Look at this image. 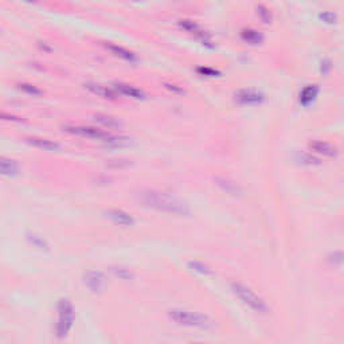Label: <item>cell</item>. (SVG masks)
I'll use <instances>...</instances> for the list:
<instances>
[{"instance_id":"24","label":"cell","mask_w":344,"mask_h":344,"mask_svg":"<svg viewBox=\"0 0 344 344\" xmlns=\"http://www.w3.org/2000/svg\"><path fill=\"white\" fill-rule=\"evenodd\" d=\"M258 15L261 17V19L265 23L270 22V14H269V11H268L265 7H262V6L258 7Z\"/></svg>"},{"instance_id":"8","label":"cell","mask_w":344,"mask_h":344,"mask_svg":"<svg viewBox=\"0 0 344 344\" xmlns=\"http://www.w3.org/2000/svg\"><path fill=\"white\" fill-rule=\"evenodd\" d=\"M106 215H108V218H111L113 222L117 223V225H121V226H132L134 223V217L124 210L112 209V210L106 212Z\"/></svg>"},{"instance_id":"17","label":"cell","mask_w":344,"mask_h":344,"mask_svg":"<svg viewBox=\"0 0 344 344\" xmlns=\"http://www.w3.org/2000/svg\"><path fill=\"white\" fill-rule=\"evenodd\" d=\"M241 35H242V39L245 42L251 43V45H258L262 42V37L254 30H244Z\"/></svg>"},{"instance_id":"5","label":"cell","mask_w":344,"mask_h":344,"mask_svg":"<svg viewBox=\"0 0 344 344\" xmlns=\"http://www.w3.org/2000/svg\"><path fill=\"white\" fill-rule=\"evenodd\" d=\"M76 319L74 308L69 300H61L58 304V323H57V336L59 339L65 338L72 329L73 323Z\"/></svg>"},{"instance_id":"26","label":"cell","mask_w":344,"mask_h":344,"mask_svg":"<svg viewBox=\"0 0 344 344\" xmlns=\"http://www.w3.org/2000/svg\"><path fill=\"white\" fill-rule=\"evenodd\" d=\"M198 72H199L200 74H206V76H209V77H214V76H217L218 74V72L212 70V69H207V67H200V69H198Z\"/></svg>"},{"instance_id":"3","label":"cell","mask_w":344,"mask_h":344,"mask_svg":"<svg viewBox=\"0 0 344 344\" xmlns=\"http://www.w3.org/2000/svg\"><path fill=\"white\" fill-rule=\"evenodd\" d=\"M230 289L231 292L235 294V297L238 300H241V303L245 304L246 306H249L251 311L257 312L260 315H268L269 313V306L264 301V299H261L257 293H254L250 288H248L246 285L241 283H231L230 284Z\"/></svg>"},{"instance_id":"12","label":"cell","mask_w":344,"mask_h":344,"mask_svg":"<svg viewBox=\"0 0 344 344\" xmlns=\"http://www.w3.org/2000/svg\"><path fill=\"white\" fill-rule=\"evenodd\" d=\"M235 98L239 104H245V105H251V104H258L261 102L262 97L260 93L253 92V90H241L239 93L235 95Z\"/></svg>"},{"instance_id":"9","label":"cell","mask_w":344,"mask_h":344,"mask_svg":"<svg viewBox=\"0 0 344 344\" xmlns=\"http://www.w3.org/2000/svg\"><path fill=\"white\" fill-rule=\"evenodd\" d=\"M311 150L315 152V153H319V155L323 156H328V157H335L338 155L339 151L335 145L329 144V143H325V141H312L311 144Z\"/></svg>"},{"instance_id":"20","label":"cell","mask_w":344,"mask_h":344,"mask_svg":"<svg viewBox=\"0 0 344 344\" xmlns=\"http://www.w3.org/2000/svg\"><path fill=\"white\" fill-rule=\"evenodd\" d=\"M96 118H97V121L101 122L102 125H105V127L108 128L120 127V122L117 121L116 118H112V117H108V116H97Z\"/></svg>"},{"instance_id":"7","label":"cell","mask_w":344,"mask_h":344,"mask_svg":"<svg viewBox=\"0 0 344 344\" xmlns=\"http://www.w3.org/2000/svg\"><path fill=\"white\" fill-rule=\"evenodd\" d=\"M113 90L116 93H118V95L131 97V98H134V100H143V98H145V95L143 90L137 89L134 86H131V85H127V83H115Z\"/></svg>"},{"instance_id":"6","label":"cell","mask_w":344,"mask_h":344,"mask_svg":"<svg viewBox=\"0 0 344 344\" xmlns=\"http://www.w3.org/2000/svg\"><path fill=\"white\" fill-rule=\"evenodd\" d=\"M83 284L92 293H101L106 285L105 276L97 270H89L83 276Z\"/></svg>"},{"instance_id":"19","label":"cell","mask_w":344,"mask_h":344,"mask_svg":"<svg viewBox=\"0 0 344 344\" xmlns=\"http://www.w3.org/2000/svg\"><path fill=\"white\" fill-rule=\"evenodd\" d=\"M189 267L194 270V272H198L200 273V274H211V270L210 268L207 267V265H205V264H202V262H190Z\"/></svg>"},{"instance_id":"15","label":"cell","mask_w":344,"mask_h":344,"mask_svg":"<svg viewBox=\"0 0 344 344\" xmlns=\"http://www.w3.org/2000/svg\"><path fill=\"white\" fill-rule=\"evenodd\" d=\"M106 49L111 51L112 54H115L116 57H120V58H122V59H125V61H129V62H134L136 61V56H134L132 51L127 50V49H124V47H121V46H117V45H106Z\"/></svg>"},{"instance_id":"18","label":"cell","mask_w":344,"mask_h":344,"mask_svg":"<svg viewBox=\"0 0 344 344\" xmlns=\"http://www.w3.org/2000/svg\"><path fill=\"white\" fill-rule=\"evenodd\" d=\"M111 272L113 273L116 277L120 278V280H132V278H134V274H132V272H131V270H128V269H125V268L112 267Z\"/></svg>"},{"instance_id":"14","label":"cell","mask_w":344,"mask_h":344,"mask_svg":"<svg viewBox=\"0 0 344 344\" xmlns=\"http://www.w3.org/2000/svg\"><path fill=\"white\" fill-rule=\"evenodd\" d=\"M19 173V164L6 157H0V175L1 176H17Z\"/></svg>"},{"instance_id":"27","label":"cell","mask_w":344,"mask_h":344,"mask_svg":"<svg viewBox=\"0 0 344 344\" xmlns=\"http://www.w3.org/2000/svg\"><path fill=\"white\" fill-rule=\"evenodd\" d=\"M20 1H26V3H34L35 0H20Z\"/></svg>"},{"instance_id":"10","label":"cell","mask_w":344,"mask_h":344,"mask_svg":"<svg viewBox=\"0 0 344 344\" xmlns=\"http://www.w3.org/2000/svg\"><path fill=\"white\" fill-rule=\"evenodd\" d=\"M214 183H215L217 187H219V189L222 190L223 192H226V194L229 195H239L242 192V189L239 187L238 184L228 178L217 176V178L214 179Z\"/></svg>"},{"instance_id":"23","label":"cell","mask_w":344,"mask_h":344,"mask_svg":"<svg viewBox=\"0 0 344 344\" xmlns=\"http://www.w3.org/2000/svg\"><path fill=\"white\" fill-rule=\"evenodd\" d=\"M328 261L331 262L333 267H340V265H342V261H343V255H342L340 251H335L333 254L329 255Z\"/></svg>"},{"instance_id":"2","label":"cell","mask_w":344,"mask_h":344,"mask_svg":"<svg viewBox=\"0 0 344 344\" xmlns=\"http://www.w3.org/2000/svg\"><path fill=\"white\" fill-rule=\"evenodd\" d=\"M170 320L178 325L190 328H199V329H211L214 327V322L210 317L198 313V312H191L182 308H173L167 312Z\"/></svg>"},{"instance_id":"11","label":"cell","mask_w":344,"mask_h":344,"mask_svg":"<svg viewBox=\"0 0 344 344\" xmlns=\"http://www.w3.org/2000/svg\"><path fill=\"white\" fill-rule=\"evenodd\" d=\"M85 88L92 92L93 95L98 96V97H102V98H109V100H115L117 97V93L111 88L108 86H104V85H100V83H86Z\"/></svg>"},{"instance_id":"25","label":"cell","mask_w":344,"mask_h":344,"mask_svg":"<svg viewBox=\"0 0 344 344\" xmlns=\"http://www.w3.org/2000/svg\"><path fill=\"white\" fill-rule=\"evenodd\" d=\"M164 86H166L168 90L173 92V93H178V95H183L184 93L183 88H180V86H178V85H173V83H164Z\"/></svg>"},{"instance_id":"13","label":"cell","mask_w":344,"mask_h":344,"mask_svg":"<svg viewBox=\"0 0 344 344\" xmlns=\"http://www.w3.org/2000/svg\"><path fill=\"white\" fill-rule=\"evenodd\" d=\"M26 141L30 145L35 147V148H39V150L50 151V152L59 151V145L54 143V141H51V140L42 139V137H28V139H26Z\"/></svg>"},{"instance_id":"4","label":"cell","mask_w":344,"mask_h":344,"mask_svg":"<svg viewBox=\"0 0 344 344\" xmlns=\"http://www.w3.org/2000/svg\"><path fill=\"white\" fill-rule=\"evenodd\" d=\"M63 131L67 132V134L78 136V137L98 140V141H104L106 144L118 145L121 143V139H117L115 136H112L111 134H108V132L102 131V129H98V128L86 127V125H65Z\"/></svg>"},{"instance_id":"21","label":"cell","mask_w":344,"mask_h":344,"mask_svg":"<svg viewBox=\"0 0 344 344\" xmlns=\"http://www.w3.org/2000/svg\"><path fill=\"white\" fill-rule=\"evenodd\" d=\"M19 89L22 90V92H24V93H27V95L30 96H40L42 95V90L38 89L37 86H34V85H28V83H20L19 85Z\"/></svg>"},{"instance_id":"1","label":"cell","mask_w":344,"mask_h":344,"mask_svg":"<svg viewBox=\"0 0 344 344\" xmlns=\"http://www.w3.org/2000/svg\"><path fill=\"white\" fill-rule=\"evenodd\" d=\"M140 202L150 209H155L161 212L179 215V217H187L190 215V207L183 200H180L172 194L157 191V190H147L143 191L139 196Z\"/></svg>"},{"instance_id":"22","label":"cell","mask_w":344,"mask_h":344,"mask_svg":"<svg viewBox=\"0 0 344 344\" xmlns=\"http://www.w3.org/2000/svg\"><path fill=\"white\" fill-rule=\"evenodd\" d=\"M28 239H30V242L35 246V248H38V249H47L49 246H47V244H46V241L43 238H40V237H38V235H35V234H33V235H28Z\"/></svg>"},{"instance_id":"16","label":"cell","mask_w":344,"mask_h":344,"mask_svg":"<svg viewBox=\"0 0 344 344\" xmlns=\"http://www.w3.org/2000/svg\"><path fill=\"white\" fill-rule=\"evenodd\" d=\"M316 93H317L316 86H306V89L301 92V95H300V101H301V104L306 106L309 105L312 101L315 100Z\"/></svg>"}]
</instances>
